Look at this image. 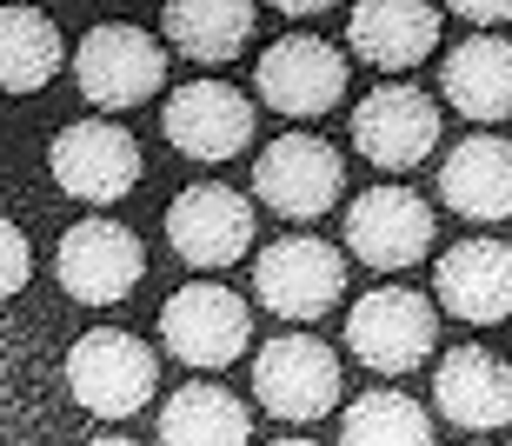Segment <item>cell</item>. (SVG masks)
<instances>
[{"label":"cell","instance_id":"cell-1","mask_svg":"<svg viewBox=\"0 0 512 446\" xmlns=\"http://www.w3.org/2000/svg\"><path fill=\"white\" fill-rule=\"evenodd\" d=\"M153 387H160V360H153V347H140L133 333L94 327L67 353V393H74L87 413H100V420L140 413L153 400Z\"/></svg>","mask_w":512,"mask_h":446},{"label":"cell","instance_id":"cell-2","mask_svg":"<svg viewBox=\"0 0 512 446\" xmlns=\"http://www.w3.org/2000/svg\"><path fill=\"white\" fill-rule=\"evenodd\" d=\"M160 340H167L173 360L213 373V367H233L253 347V313L240 293L213 287V280H193V287H180L160 307Z\"/></svg>","mask_w":512,"mask_h":446},{"label":"cell","instance_id":"cell-3","mask_svg":"<svg viewBox=\"0 0 512 446\" xmlns=\"http://www.w3.org/2000/svg\"><path fill=\"white\" fill-rule=\"evenodd\" d=\"M253 400L273 420H293V427L326 420L333 400H340V360H333V347L313 340V333H280L253 360Z\"/></svg>","mask_w":512,"mask_h":446},{"label":"cell","instance_id":"cell-4","mask_svg":"<svg viewBox=\"0 0 512 446\" xmlns=\"http://www.w3.org/2000/svg\"><path fill=\"white\" fill-rule=\"evenodd\" d=\"M160 80H167L160 40L127 27V20H107L74 47V87L94 107H140V100L160 94Z\"/></svg>","mask_w":512,"mask_h":446},{"label":"cell","instance_id":"cell-5","mask_svg":"<svg viewBox=\"0 0 512 446\" xmlns=\"http://www.w3.org/2000/svg\"><path fill=\"white\" fill-rule=\"evenodd\" d=\"M433 333H439V313L413 287H380L346 313V347L373 373H413L433 347Z\"/></svg>","mask_w":512,"mask_h":446},{"label":"cell","instance_id":"cell-6","mask_svg":"<svg viewBox=\"0 0 512 446\" xmlns=\"http://www.w3.org/2000/svg\"><path fill=\"white\" fill-rule=\"evenodd\" d=\"M253 87L273 114L286 120H313V114H333L346 94V54L333 40H313V34H286L273 40L253 67Z\"/></svg>","mask_w":512,"mask_h":446},{"label":"cell","instance_id":"cell-7","mask_svg":"<svg viewBox=\"0 0 512 446\" xmlns=\"http://www.w3.org/2000/svg\"><path fill=\"white\" fill-rule=\"evenodd\" d=\"M346 187V160L320 134H280L253 160V194L286 220H320Z\"/></svg>","mask_w":512,"mask_h":446},{"label":"cell","instance_id":"cell-8","mask_svg":"<svg viewBox=\"0 0 512 446\" xmlns=\"http://www.w3.org/2000/svg\"><path fill=\"white\" fill-rule=\"evenodd\" d=\"M433 247V207L413 187H373L346 207V253L373 273H406Z\"/></svg>","mask_w":512,"mask_h":446},{"label":"cell","instance_id":"cell-9","mask_svg":"<svg viewBox=\"0 0 512 446\" xmlns=\"http://www.w3.org/2000/svg\"><path fill=\"white\" fill-rule=\"evenodd\" d=\"M439 140V107L419 87H406V80H386V87H373V94L353 107V147H360V160H373L380 174H406V167H419V160L433 154Z\"/></svg>","mask_w":512,"mask_h":446},{"label":"cell","instance_id":"cell-10","mask_svg":"<svg viewBox=\"0 0 512 446\" xmlns=\"http://www.w3.org/2000/svg\"><path fill=\"white\" fill-rule=\"evenodd\" d=\"M253 293L280 320H320L346 293V260L326 240H273L253 260Z\"/></svg>","mask_w":512,"mask_h":446},{"label":"cell","instance_id":"cell-11","mask_svg":"<svg viewBox=\"0 0 512 446\" xmlns=\"http://www.w3.org/2000/svg\"><path fill=\"white\" fill-rule=\"evenodd\" d=\"M54 273H60V287L74 293V300L114 307V300H127V293L140 287L147 253H140V240H133L120 220H80V227H67V240H60Z\"/></svg>","mask_w":512,"mask_h":446},{"label":"cell","instance_id":"cell-12","mask_svg":"<svg viewBox=\"0 0 512 446\" xmlns=\"http://www.w3.org/2000/svg\"><path fill=\"white\" fill-rule=\"evenodd\" d=\"M160 127L187 160H233V154H247V140H253V100L240 87H227V80H187L167 100Z\"/></svg>","mask_w":512,"mask_h":446},{"label":"cell","instance_id":"cell-13","mask_svg":"<svg viewBox=\"0 0 512 446\" xmlns=\"http://www.w3.org/2000/svg\"><path fill=\"white\" fill-rule=\"evenodd\" d=\"M47 167H54V180L74 200L107 207V200L133 194V180H140V147H133V134L107 127V120H80V127H67V134L47 147Z\"/></svg>","mask_w":512,"mask_h":446},{"label":"cell","instance_id":"cell-14","mask_svg":"<svg viewBox=\"0 0 512 446\" xmlns=\"http://www.w3.org/2000/svg\"><path fill=\"white\" fill-rule=\"evenodd\" d=\"M167 240L187 267H233L253 247V200L233 187H187L167 207Z\"/></svg>","mask_w":512,"mask_h":446},{"label":"cell","instance_id":"cell-15","mask_svg":"<svg viewBox=\"0 0 512 446\" xmlns=\"http://www.w3.org/2000/svg\"><path fill=\"white\" fill-rule=\"evenodd\" d=\"M439 307L466 320V327H493L512 313V247L506 240H459L453 253H439Z\"/></svg>","mask_w":512,"mask_h":446},{"label":"cell","instance_id":"cell-16","mask_svg":"<svg viewBox=\"0 0 512 446\" xmlns=\"http://www.w3.org/2000/svg\"><path fill=\"white\" fill-rule=\"evenodd\" d=\"M439 413L466 433H493L512 420V360H499L493 347H453L433 373Z\"/></svg>","mask_w":512,"mask_h":446},{"label":"cell","instance_id":"cell-17","mask_svg":"<svg viewBox=\"0 0 512 446\" xmlns=\"http://www.w3.org/2000/svg\"><path fill=\"white\" fill-rule=\"evenodd\" d=\"M346 40L366 67L380 74H406L439 47V7H419V0H360L346 14Z\"/></svg>","mask_w":512,"mask_h":446},{"label":"cell","instance_id":"cell-18","mask_svg":"<svg viewBox=\"0 0 512 446\" xmlns=\"http://www.w3.org/2000/svg\"><path fill=\"white\" fill-rule=\"evenodd\" d=\"M439 200L459 220H506L512 214V140L473 134L439 160Z\"/></svg>","mask_w":512,"mask_h":446},{"label":"cell","instance_id":"cell-19","mask_svg":"<svg viewBox=\"0 0 512 446\" xmlns=\"http://www.w3.org/2000/svg\"><path fill=\"white\" fill-rule=\"evenodd\" d=\"M439 87L466 120H512V40L499 34L459 40L439 67Z\"/></svg>","mask_w":512,"mask_h":446},{"label":"cell","instance_id":"cell-20","mask_svg":"<svg viewBox=\"0 0 512 446\" xmlns=\"http://www.w3.org/2000/svg\"><path fill=\"white\" fill-rule=\"evenodd\" d=\"M247 440H253V413L227 387L193 380L160 407V446H247Z\"/></svg>","mask_w":512,"mask_h":446},{"label":"cell","instance_id":"cell-21","mask_svg":"<svg viewBox=\"0 0 512 446\" xmlns=\"http://www.w3.org/2000/svg\"><path fill=\"white\" fill-rule=\"evenodd\" d=\"M160 27H167V40L187 60L213 67V60H233L240 47H247L253 7H247V0H173Z\"/></svg>","mask_w":512,"mask_h":446},{"label":"cell","instance_id":"cell-22","mask_svg":"<svg viewBox=\"0 0 512 446\" xmlns=\"http://www.w3.org/2000/svg\"><path fill=\"white\" fill-rule=\"evenodd\" d=\"M60 67V34L54 20L34 14V7H7L0 14V87L7 94H34L47 87Z\"/></svg>","mask_w":512,"mask_h":446},{"label":"cell","instance_id":"cell-23","mask_svg":"<svg viewBox=\"0 0 512 446\" xmlns=\"http://www.w3.org/2000/svg\"><path fill=\"white\" fill-rule=\"evenodd\" d=\"M340 446H433V420L406 393H366L340 420Z\"/></svg>","mask_w":512,"mask_h":446},{"label":"cell","instance_id":"cell-24","mask_svg":"<svg viewBox=\"0 0 512 446\" xmlns=\"http://www.w3.org/2000/svg\"><path fill=\"white\" fill-rule=\"evenodd\" d=\"M27 273H34L27 233H20L14 220H7V227H0V287H7V293H20V287H27Z\"/></svg>","mask_w":512,"mask_h":446},{"label":"cell","instance_id":"cell-25","mask_svg":"<svg viewBox=\"0 0 512 446\" xmlns=\"http://www.w3.org/2000/svg\"><path fill=\"white\" fill-rule=\"evenodd\" d=\"M453 14H466V20H479V27H493V20H512V0H459Z\"/></svg>","mask_w":512,"mask_h":446},{"label":"cell","instance_id":"cell-26","mask_svg":"<svg viewBox=\"0 0 512 446\" xmlns=\"http://www.w3.org/2000/svg\"><path fill=\"white\" fill-rule=\"evenodd\" d=\"M273 446H320V440H273Z\"/></svg>","mask_w":512,"mask_h":446},{"label":"cell","instance_id":"cell-27","mask_svg":"<svg viewBox=\"0 0 512 446\" xmlns=\"http://www.w3.org/2000/svg\"><path fill=\"white\" fill-rule=\"evenodd\" d=\"M87 446H133V440H87Z\"/></svg>","mask_w":512,"mask_h":446}]
</instances>
